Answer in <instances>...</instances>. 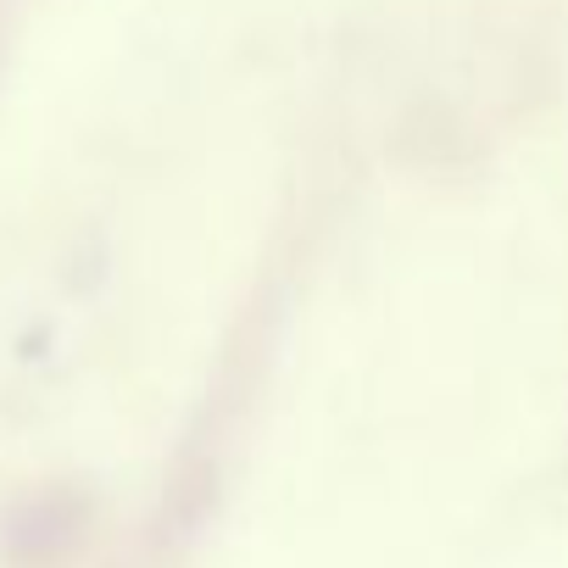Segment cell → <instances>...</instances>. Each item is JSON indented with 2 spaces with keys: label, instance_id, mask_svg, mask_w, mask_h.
Returning a JSON list of instances; mask_svg holds the SVG:
<instances>
[]
</instances>
